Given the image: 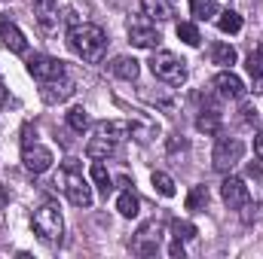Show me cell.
<instances>
[{"mask_svg": "<svg viewBox=\"0 0 263 259\" xmlns=\"http://www.w3.org/2000/svg\"><path fill=\"white\" fill-rule=\"evenodd\" d=\"M67 43L70 49L83 58V61H98L104 55V46H107V37L98 25H73L70 34H67Z\"/></svg>", "mask_w": 263, "mask_h": 259, "instance_id": "cell-1", "label": "cell"}, {"mask_svg": "<svg viewBox=\"0 0 263 259\" xmlns=\"http://www.w3.org/2000/svg\"><path fill=\"white\" fill-rule=\"evenodd\" d=\"M31 226H34V232H37V238H40V241H46V244L62 241L65 223H62V210H59V204H55V201H46L43 207H37V210H34V220H31Z\"/></svg>", "mask_w": 263, "mask_h": 259, "instance_id": "cell-2", "label": "cell"}, {"mask_svg": "<svg viewBox=\"0 0 263 259\" xmlns=\"http://www.w3.org/2000/svg\"><path fill=\"white\" fill-rule=\"evenodd\" d=\"M150 70H153V76L156 79H162V82H168V85H184L187 82V67L184 61L175 55V52H153V58H150Z\"/></svg>", "mask_w": 263, "mask_h": 259, "instance_id": "cell-3", "label": "cell"}, {"mask_svg": "<svg viewBox=\"0 0 263 259\" xmlns=\"http://www.w3.org/2000/svg\"><path fill=\"white\" fill-rule=\"evenodd\" d=\"M62 183H65V192L70 198V204H77V207H89L92 204V186L83 180V171H80L77 159H67L65 162Z\"/></svg>", "mask_w": 263, "mask_h": 259, "instance_id": "cell-4", "label": "cell"}, {"mask_svg": "<svg viewBox=\"0 0 263 259\" xmlns=\"http://www.w3.org/2000/svg\"><path fill=\"white\" fill-rule=\"evenodd\" d=\"M242 153H245V143L242 140H230V137H220L217 140V146H214V153H211V162H214V168L217 171H233L239 162H242Z\"/></svg>", "mask_w": 263, "mask_h": 259, "instance_id": "cell-5", "label": "cell"}, {"mask_svg": "<svg viewBox=\"0 0 263 259\" xmlns=\"http://www.w3.org/2000/svg\"><path fill=\"white\" fill-rule=\"evenodd\" d=\"M159 238H162V226H159V223H147V226H141L138 235L132 238V250H135L138 256H156Z\"/></svg>", "mask_w": 263, "mask_h": 259, "instance_id": "cell-6", "label": "cell"}, {"mask_svg": "<svg viewBox=\"0 0 263 259\" xmlns=\"http://www.w3.org/2000/svg\"><path fill=\"white\" fill-rule=\"evenodd\" d=\"M159 31L150 25V18H132L129 21V43L138 49H156L159 46Z\"/></svg>", "mask_w": 263, "mask_h": 259, "instance_id": "cell-7", "label": "cell"}, {"mask_svg": "<svg viewBox=\"0 0 263 259\" xmlns=\"http://www.w3.org/2000/svg\"><path fill=\"white\" fill-rule=\"evenodd\" d=\"M22 162H25V168L31 171V174H43V171H49L52 168V153L46 149V146H40V143H22Z\"/></svg>", "mask_w": 263, "mask_h": 259, "instance_id": "cell-8", "label": "cell"}, {"mask_svg": "<svg viewBox=\"0 0 263 259\" xmlns=\"http://www.w3.org/2000/svg\"><path fill=\"white\" fill-rule=\"evenodd\" d=\"M28 70H31V76L40 79V82H49V79H62V76H65V64H62L59 58H52V55H34V58L28 61Z\"/></svg>", "mask_w": 263, "mask_h": 259, "instance_id": "cell-9", "label": "cell"}, {"mask_svg": "<svg viewBox=\"0 0 263 259\" xmlns=\"http://www.w3.org/2000/svg\"><path fill=\"white\" fill-rule=\"evenodd\" d=\"M220 195H223V201H227L233 210L251 204V192H248V186H245L242 177H227V180L220 183Z\"/></svg>", "mask_w": 263, "mask_h": 259, "instance_id": "cell-10", "label": "cell"}, {"mask_svg": "<svg viewBox=\"0 0 263 259\" xmlns=\"http://www.w3.org/2000/svg\"><path fill=\"white\" fill-rule=\"evenodd\" d=\"M0 40H3L6 49L15 52V55H25V52H28V40H25V34H22L6 15H0Z\"/></svg>", "mask_w": 263, "mask_h": 259, "instance_id": "cell-11", "label": "cell"}, {"mask_svg": "<svg viewBox=\"0 0 263 259\" xmlns=\"http://www.w3.org/2000/svg\"><path fill=\"white\" fill-rule=\"evenodd\" d=\"M214 89H217V95H220V98H233V101L245 95V82H242L233 70L217 73V76H214Z\"/></svg>", "mask_w": 263, "mask_h": 259, "instance_id": "cell-12", "label": "cell"}, {"mask_svg": "<svg viewBox=\"0 0 263 259\" xmlns=\"http://www.w3.org/2000/svg\"><path fill=\"white\" fill-rule=\"evenodd\" d=\"M73 95V82H67L65 76L62 79H49V82H43V89H40V98L46 101V104H62Z\"/></svg>", "mask_w": 263, "mask_h": 259, "instance_id": "cell-13", "label": "cell"}, {"mask_svg": "<svg viewBox=\"0 0 263 259\" xmlns=\"http://www.w3.org/2000/svg\"><path fill=\"white\" fill-rule=\"evenodd\" d=\"M141 9L153 21H168L175 18V3L172 0H141Z\"/></svg>", "mask_w": 263, "mask_h": 259, "instance_id": "cell-14", "label": "cell"}, {"mask_svg": "<svg viewBox=\"0 0 263 259\" xmlns=\"http://www.w3.org/2000/svg\"><path fill=\"white\" fill-rule=\"evenodd\" d=\"M55 6H59V0H34V15H37L40 28L52 31L59 25V9Z\"/></svg>", "mask_w": 263, "mask_h": 259, "instance_id": "cell-15", "label": "cell"}, {"mask_svg": "<svg viewBox=\"0 0 263 259\" xmlns=\"http://www.w3.org/2000/svg\"><path fill=\"white\" fill-rule=\"evenodd\" d=\"M110 73L120 76V79H126V82H135L138 73H141V64H138L135 58H129V55H117V58L110 61Z\"/></svg>", "mask_w": 263, "mask_h": 259, "instance_id": "cell-16", "label": "cell"}, {"mask_svg": "<svg viewBox=\"0 0 263 259\" xmlns=\"http://www.w3.org/2000/svg\"><path fill=\"white\" fill-rule=\"evenodd\" d=\"M95 134H104V137H110V140H120V137H129L132 134V122H123V119L98 122V125H95Z\"/></svg>", "mask_w": 263, "mask_h": 259, "instance_id": "cell-17", "label": "cell"}, {"mask_svg": "<svg viewBox=\"0 0 263 259\" xmlns=\"http://www.w3.org/2000/svg\"><path fill=\"white\" fill-rule=\"evenodd\" d=\"M110 153H114V140H110V137H104V134L92 137V140H89V146H86V156H89V159H107Z\"/></svg>", "mask_w": 263, "mask_h": 259, "instance_id": "cell-18", "label": "cell"}, {"mask_svg": "<svg viewBox=\"0 0 263 259\" xmlns=\"http://www.w3.org/2000/svg\"><path fill=\"white\" fill-rule=\"evenodd\" d=\"M211 61L214 64H223V67H233L236 64V49L227 46V43H214L211 46Z\"/></svg>", "mask_w": 263, "mask_h": 259, "instance_id": "cell-19", "label": "cell"}, {"mask_svg": "<svg viewBox=\"0 0 263 259\" xmlns=\"http://www.w3.org/2000/svg\"><path fill=\"white\" fill-rule=\"evenodd\" d=\"M196 128L205 131V134H217V131H220V113H217L214 107H211L208 113L202 110V116L196 119Z\"/></svg>", "mask_w": 263, "mask_h": 259, "instance_id": "cell-20", "label": "cell"}, {"mask_svg": "<svg viewBox=\"0 0 263 259\" xmlns=\"http://www.w3.org/2000/svg\"><path fill=\"white\" fill-rule=\"evenodd\" d=\"M190 9L199 21H208L211 15H217V3L214 0H190Z\"/></svg>", "mask_w": 263, "mask_h": 259, "instance_id": "cell-21", "label": "cell"}, {"mask_svg": "<svg viewBox=\"0 0 263 259\" xmlns=\"http://www.w3.org/2000/svg\"><path fill=\"white\" fill-rule=\"evenodd\" d=\"M248 73H251V79L254 82H263V46H257L251 55H248Z\"/></svg>", "mask_w": 263, "mask_h": 259, "instance_id": "cell-22", "label": "cell"}, {"mask_svg": "<svg viewBox=\"0 0 263 259\" xmlns=\"http://www.w3.org/2000/svg\"><path fill=\"white\" fill-rule=\"evenodd\" d=\"M217 28H220L223 34H236V31L242 28V15H239V12H233V9H227V12L217 18Z\"/></svg>", "mask_w": 263, "mask_h": 259, "instance_id": "cell-23", "label": "cell"}, {"mask_svg": "<svg viewBox=\"0 0 263 259\" xmlns=\"http://www.w3.org/2000/svg\"><path fill=\"white\" fill-rule=\"evenodd\" d=\"M117 210L123 213V217H138V195L126 189V192L120 195V201H117Z\"/></svg>", "mask_w": 263, "mask_h": 259, "instance_id": "cell-24", "label": "cell"}, {"mask_svg": "<svg viewBox=\"0 0 263 259\" xmlns=\"http://www.w3.org/2000/svg\"><path fill=\"white\" fill-rule=\"evenodd\" d=\"M67 125L73 131H86L89 128V113H86L83 107H70V110H67Z\"/></svg>", "mask_w": 263, "mask_h": 259, "instance_id": "cell-25", "label": "cell"}, {"mask_svg": "<svg viewBox=\"0 0 263 259\" xmlns=\"http://www.w3.org/2000/svg\"><path fill=\"white\" fill-rule=\"evenodd\" d=\"M172 235H175V241H190V238H196V226L187 223V220H175L172 223Z\"/></svg>", "mask_w": 263, "mask_h": 259, "instance_id": "cell-26", "label": "cell"}, {"mask_svg": "<svg viewBox=\"0 0 263 259\" xmlns=\"http://www.w3.org/2000/svg\"><path fill=\"white\" fill-rule=\"evenodd\" d=\"M92 180H95V186H98L104 195L114 189V180H110V174H107L104 165H92Z\"/></svg>", "mask_w": 263, "mask_h": 259, "instance_id": "cell-27", "label": "cell"}, {"mask_svg": "<svg viewBox=\"0 0 263 259\" xmlns=\"http://www.w3.org/2000/svg\"><path fill=\"white\" fill-rule=\"evenodd\" d=\"M153 189L159 195H165V198H172V195H175V180H172L168 174L156 171V174H153Z\"/></svg>", "mask_w": 263, "mask_h": 259, "instance_id": "cell-28", "label": "cell"}, {"mask_svg": "<svg viewBox=\"0 0 263 259\" xmlns=\"http://www.w3.org/2000/svg\"><path fill=\"white\" fill-rule=\"evenodd\" d=\"M178 37H181L187 46H199V43H202V37H199L196 25H190V21H181V25H178Z\"/></svg>", "mask_w": 263, "mask_h": 259, "instance_id": "cell-29", "label": "cell"}, {"mask_svg": "<svg viewBox=\"0 0 263 259\" xmlns=\"http://www.w3.org/2000/svg\"><path fill=\"white\" fill-rule=\"evenodd\" d=\"M202 204H208V189L205 186H193V192L187 195V210H196Z\"/></svg>", "mask_w": 263, "mask_h": 259, "instance_id": "cell-30", "label": "cell"}, {"mask_svg": "<svg viewBox=\"0 0 263 259\" xmlns=\"http://www.w3.org/2000/svg\"><path fill=\"white\" fill-rule=\"evenodd\" d=\"M168 256H172V259H184V244H181V241H175V244L168 247Z\"/></svg>", "mask_w": 263, "mask_h": 259, "instance_id": "cell-31", "label": "cell"}, {"mask_svg": "<svg viewBox=\"0 0 263 259\" xmlns=\"http://www.w3.org/2000/svg\"><path fill=\"white\" fill-rule=\"evenodd\" d=\"M178 149H187V140H184V137H181V140H178V137L168 140V153H178Z\"/></svg>", "mask_w": 263, "mask_h": 259, "instance_id": "cell-32", "label": "cell"}, {"mask_svg": "<svg viewBox=\"0 0 263 259\" xmlns=\"http://www.w3.org/2000/svg\"><path fill=\"white\" fill-rule=\"evenodd\" d=\"M254 153H257V156L263 159V131L257 134V137H254Z\"/></svg>", "mask_w": 263, "mask_h": 259, "instance_id": "cell-33", "label": "cell"}, {"mask_svg": "<svg viewBox=\"0 0 263 259\" xmlns=\"http://www.w3.org/2000/svg\"><path fill=\"white\" fill-rule=\"evenodd\" d=\"M242 113H245V122H251V119H257V113H254V107L248 104V107H242Z\"/></svg>", "mask_w": 263, "mask_h": 259, "instance_id": "cell-34", "label": "cell"}, {"mask_svg": "<svg viewBox=\"0 0 263 259\" xmlns=\"http://www.w3.org/2000/svg\"><path fill=\"white\" fill-rule=\"evenodd\" d=\"M6 101V89H3V82H0V104Z\"/></svg>", "mask_w": 263, "mask_h": 259, "instance_id": "cell-35", "label": "cell"}]
</instances>
